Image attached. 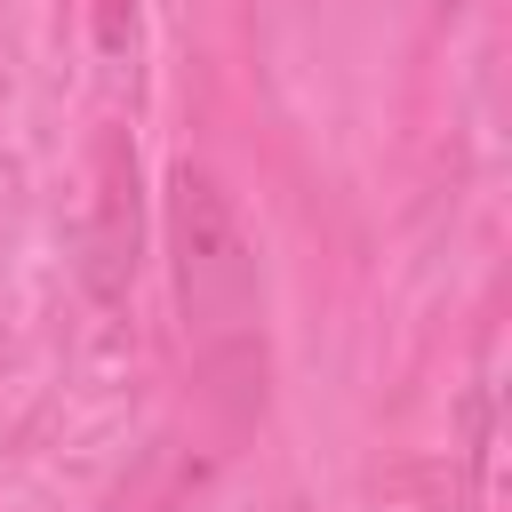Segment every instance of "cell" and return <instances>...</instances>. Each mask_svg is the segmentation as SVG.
<instances>
[{
    "mask_svg": "<svg viewBox=\"0 0 512 512\" xmlns=\"http://www.w3.org/2000/svg\"><path fill=\"white\" fill-rule=\"evenodd\" d=\"M128 32H136V0H96V40L120 56L128 48Z\"/></svg>",
    "mask_w": 512,
    "mask_h": 512,
    "instance_id": "3",
    "label": "cell"
},
{
    "mask_svg": "<svg viewBox=\"0 0 512 512\" xmlns=\"http://www.w3.org/2000/svg\"><path fill=\"white\" fill-rule=\"evenodd\" d=\"M144 200H136V144L128 128H96L88 144V192H80V280L96 304H120L136 280Z\"/></svg>",
    "mask_w": 512,
    "mask_h": 512,
    "instance_id": "2",
    "label": "cell"
},
{
    "mask_svg": "<svg viewBox=\"0 0 512 512\" xmlns=\"http://www.w3.org/2000/svg\"><path fill=\"white\" fill-rule=\"evenodd\" d=\"M168 256H176V304L184 328L200 344H240L256 328V248L232 216V200L216 192V176L176 168L168 176Z\"/></svg>",
    "mask_w": 512,
    "mask_h": 512,
    "instance_id": "1",
    "label": "cell"
}]
</instances>
